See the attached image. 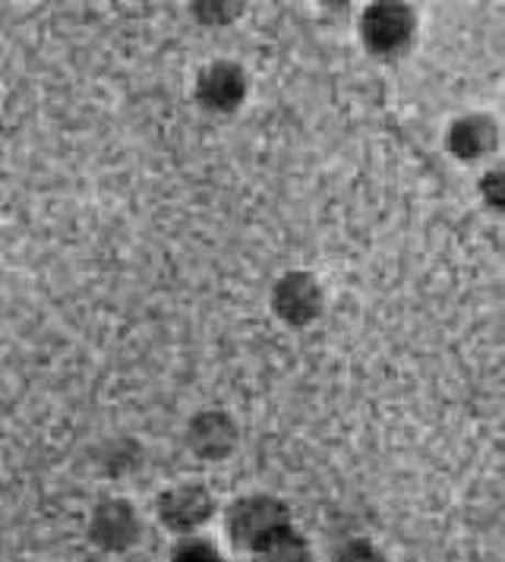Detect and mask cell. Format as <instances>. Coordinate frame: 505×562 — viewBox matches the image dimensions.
<instances>
[{
	"label": "cell",
	"instance_id": "6da1fadb",
	"mask_svg": "<svg viewBox=\"0 0 505 562\" xmlns=\"http://www.w3.org/2000/svg\"><path fill=\"white\" fill-rule=\"evenodd\" d=\"M417 35V13L411 3H399V0H379L370 3L360 16V38L363 48L382 57V60H395L407 54Z\"/></svg>",
	"mask_w": 505,
	"mask_h": 562
},
{
	"label": "cell",
	"instance_id": "7a4b0ae2",
	"mask_svg": "<svg viewBox=\"0 0 505 562\" xmlns=\"http://www.w3.org/2000/svg\"><path fill=\"white\" fill-rule=\"evenodd\" d=\"M291 525V509L284 499L269 493H250L227 506L225 528L234 547L240 550H259L272 535Z\"/></svg>",
	"mask_w": 505,
	"mask_h": 562
},
{
	"label": "cell",
	"instance_id": "3957f363",
	"mask_svg": "<svg viewBox=\"0 0 505 562\" xmlns=\"http://www.w3.org/2000/svg\"><path fill=\"white\" fill-rule=\"evenodd\" d=\"M323 310H326V291L313 272L294 269L272 284V313L281 323L303 329L313 326L323 316Z\"/></svg>",
	"mask_w": 505,
	"mask_h": 562
},
{
	"label": "cell",
	"instance_id": "277c9868",
	"mask_svg": "<svg viewBox=\"0 0 505 562\" xmlns=\"http://www.w3.org/2000/svg\"><path fill=\"white\" fill-rule=\"evenodd\" d=\"M155 512L161 518V525L175 535H193L197 528H202L212 515H215V496L205 484H177L168 486Z\"/></svg>",
	"mask_w": 505,
	"mask_h": 562
},
{
	"label": "cell",
	"instance_id": "5b68a950",
	"mask_svg": "<svg viewBox=\"0 0 505 562\" xmlns=\"http://www.w3.org/2000/svg\"><path fill=\"white\" fill-rule=\"evenodd\" d=\"M247 74L234 60H215L209 64L197 79V102L209 114H234L247 102Z\"/></svg>",
	"mask_w": 505,
	"mask_h": 562
},
{
	"label": "cell",
	"instance_id": "8992f818",
	"mask_svg": "<svg viewBox=\"0 0 505 562\" xmlns=\"http://www.w3.org/2000/svg\"><path fill=\"white\" fill-rule=\"evenodd\" d=\"M143 535L139 515L126 499H101L89 518V540L104 553H126Z\"/></svg>",
	"mask_w": 505,
	"mask_h": 562
},
{
	"label": "cell",
	"instance_id": "52a82bcc",
	"mask_svg": "<svg viewBox=\"0 0 505 562\" xmlns=\"http://www.w3.org/2000/svg\"><path fill=\"white\" fill-rule=\"evenodd\" d=\"M240 430L234 417L222 408H205L187 424V446L202 461H222L237 449Z\"/></svg>",
	"mask_w": 505,
	"mask_h": 562
},
{
	"label": "cell",
	"instance_id": "ba28073f",
	"mask_svg": "<svg viewBox=\"0 0 505 562\" xmlns=\"http://www.w3.org/2000/svg\"><path fill=\"white\" fill-rule=\"evenodd\" d=\"M446 146L454 158L461 161H478L486 158L500 146V124L490 114H468L458 117L449 133H446Z\"/></svg>",
	"mask_w": 505,
	"mask_h": 562
},
{
	"label": "cell",
	"instance_id": "9c48e42d",
	"mask_svg": "<svg viewBox=\"0 0 505 562\" xmlns=\"http://www.w3.org/2000/svg\"><path fill=\"white\" fill-rule=\"evenodd\" d=\"M310 543L291 525L272 535L259 550H252V562H310Z\"/></svg>",
	"mask_w": 505,
	"mask_h": 562
},
{
	"label": "cell",
	"instance_id": "30bf717a",
	"mask_svg": "<svg viewBox=\"0 0 505 562\" xmlns=\"http://www.w3.org/2000/svg\"><path fill=\"white\" fill-rule=\"evenodd\" d=\"M171 562H225V557L200 537H183L171 550Z\"/></svg>",
	"mask_w": 505,
	"mask_h": 562
},
{
	"label": "cell",
	"instance_id": "8fae6325",
	"mask_svg": "<svg viewBox=\"0 0 505 562\" xmlns=\"http://www.w3.org/2000/svg\"><path fill=\"white\" fill-rule=\"evenodd\" d=\"M244 13V3H225V0H215V3H193V16L205 23V26H227L234 23L237 16Z\"/></svg>",
	"mask_w": 505,
	"mask_h": 562
},
{
	"label": "cell",
	"instance_id": "7c38bea8",
	"mask_svg": "<svg viewBox=\"0 0 505 562\" xmlns=\"http://www.w3.org/2000/svg\"><path fill=\"white\" fill-rule=\"evenodd\" d=\"M332 562H385V557L377 543H370L367 537H357V540H348Z\"/></svg>",
	"mask_w": 505,
	"mask_h": 562
},
{
	"label": "cell",
	"instance_id": "4fadbf2b",
	"mask_svg": "<svg viewBox=\"0 0 505 562\" xmlns=\"http://www.w3.org/2000/svg\"><path fill=\"white\" fill-rule=\"evenodd\" d=\"M480 200L490 205L493 212L505 209V175L503 168H493L480 178Z\"/></svg>",
	"mask_w": 505,
	"mask_h": 562
},
{
	"label": "cell",
	"instance_id": "5bb4252c",
	"mask_svg": "<svg viewBox=\"0 0 505 562\" xmlns=\"http://www.w3.org/2000/svg\"><path fill=\"white\" fill-rule=\"evenodd\" d=\"M130 562H149L146 557H136V560H130Z\"/></svg>",
	"mask_w": 505,
	"mask_h": 562
}]
</instances>
